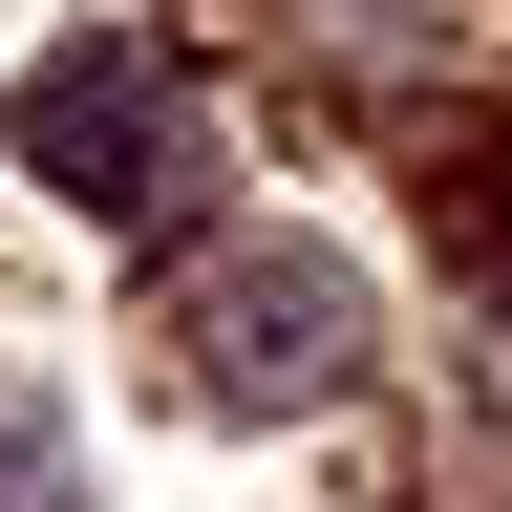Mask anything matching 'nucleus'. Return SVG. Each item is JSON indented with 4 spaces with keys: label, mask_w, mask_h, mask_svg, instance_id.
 <instances>
[{
    "label": "nucleus",
    "mask_w": 512,
    "mask_h": 512,
    "mask_svg": "<svg viewBox=\"0 0 512 512\" xmlns=\"http://www.w3.org/2000/svg\"><path fill=\"white\" fill-rule=\"evenodd\" d=\"M0 128H22L43 214L86 235V256H192V235L235 214V128H214V86H192L171 22H43Z\"/></svg>",
    "instance_id": "1"
},
{
    "label": "nucleus",
    "mask_w": 512,
    "mask_h": 512,
    "mask_svg": "<svg viewBox=\"0 0 512 512\" xmlns=\"http://www.w3.org/2000/svg\"><path fill=\"white\" fill-rule=\"evenodd\" d=\"M150 342H171L192 406L299 427V406H342V384H363L384 320H363V256H320V235H235V214H214V235L171 256V320H150Z\"/></svg>",
    "instance_id": "2"
},
{
    "label": "nucleus",
    "mask_w": 512,
    "mask_h": 512,
    "mask_svg": "<svg viewBox=\"0 0 512 512\" xmlns=\"http://www.w3.org/2000/svg\"><path fill=\"white\" fill-rule=\"evenodd\" d=\"M0 512H86V427H64V384H0Z\"/></svg>",
    "instance_id": "3"
}]
</instances>
